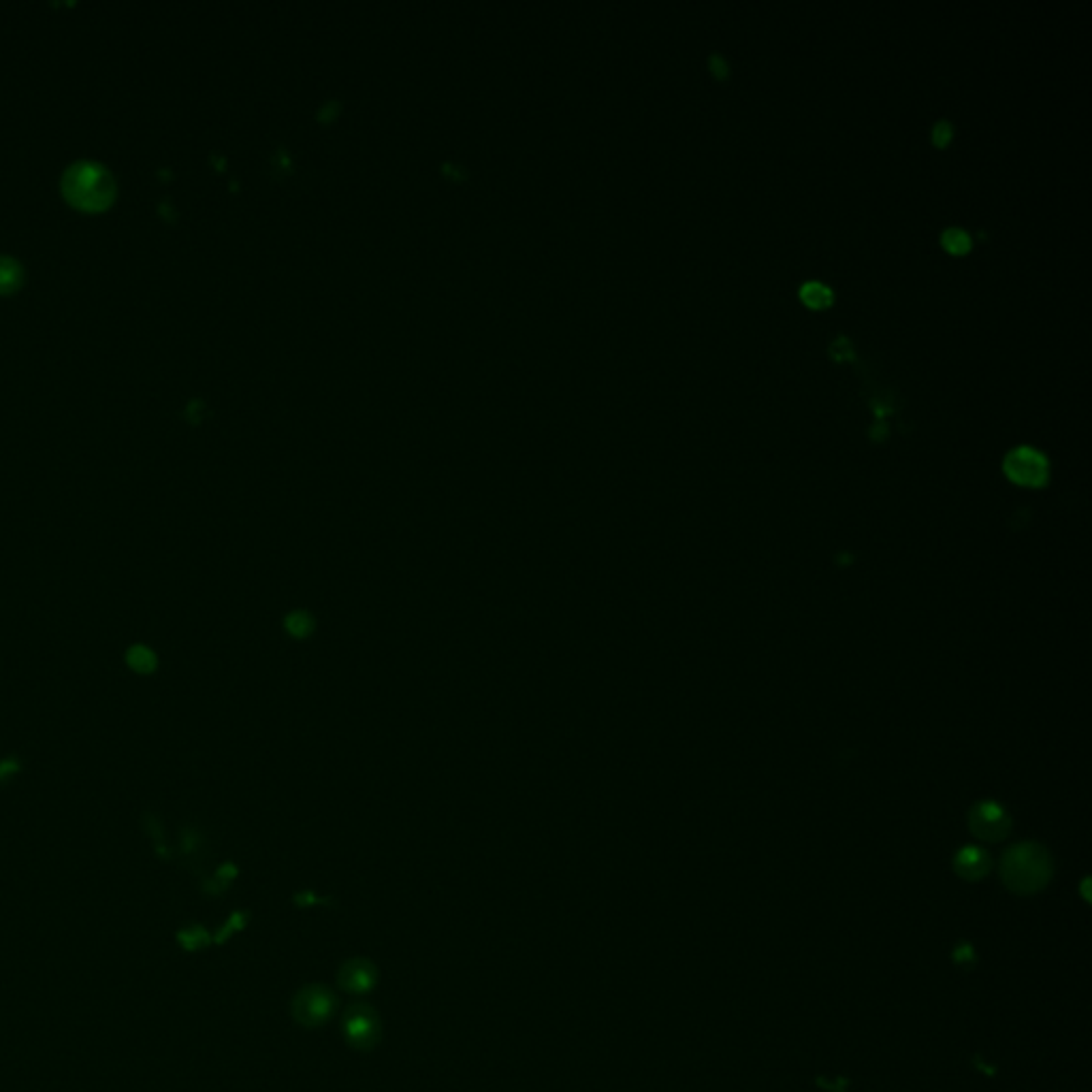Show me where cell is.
Segmentation results:
<instances>
[{"mask_svg": "<svg viewBox=\"0 0 1092 1092\" xmlns=\"http://www.w3.org/2000/svg\"><path fill=\"white\" fill-rule=\"evenodd\" d=\"M282 625L286 634L295 640H307L316 632V619L312 617V612L303 611V608H295V611L288 612L282 619Z\"/></svg>", "mask_w": 1092, "mask_h": 1092, "instance_id": "7", "label": "cell"}, {"mask_svg": "<svg viewBox=\"0 0 1092 1092\" xmlns=\"http://www.w3.org/2000/svg\"><path fill=\"white\" fill-rule=\"evenodd\" d=\"M953 866H956L960 877H964L969 881H977L986 875L988 869H990V858L979 848H964L960 849L956 860H953Z\"/></svg>", "mask_w": 1092, "mask_h": 1092, "instance_id": "5", "label": "cell"}, {"mask_svg": "<svg viewBox=\"0 0 1092 1092\" xmlns=\"http://www.w3.org/2000/svg\"><path fill=\"white\" fill-rule=\"evenodd\" d=\"M952 137H953L952 124H949V122H937L935 129H932V144H935L937 148H945V145L952 141Z\"/></svg>", "mask_w": 1092, "mask_h": 1092, "instance_id": "11", "label": "cell"}, {"mask_svg": "<svg viewBox=\"0 0 1092 1092\" xmlns=\"http://www.w3.org/2000/svg\"><path fill=\"white\" fill-rule=\"evenodd\" d=\"M708 69H711V73H713L715 77L719 79V81H723V79H727V75H730V69H727V62L723 60V58L719 56V54H713V56L708 58Z\"/></svg>", "mask_w": 1092, "mask_h": 1092, "instance_id": "13", "label": "cell"}, {"mask_svg": "<svg viewBox=\"0 0 1092 1092\" xmlns=\"http://www.w3.org/2000/svg\"><path fill=\"white\" fill-rule=\"evenodd\" d=\"M22 267L9 256H0V295H9L22 286Z\"/></svg>", "mask_w": 1092, "mask_h": 1092, "instance_id": "9", "label": "cell"}, {"mask_svg": "<svg viewBox=\"0 0 1092 1092\" xmlns=\"http://www.w3.org/2000/svg\"><path fill=\"white\" fill-rule=\"evenodd\" d=\"M941 244H943V248L949 252V255H956V256L967 255V252L973 248L971 235H969L967 231H963V228H956V227L945 228L943 235H941Z\"/></svg>", "mask_w": 1092, "mask_h": 1092, "instance_id": "10", "label": "cell"}, {"mask_svg": "<svg viewBox=\"0 0 1092 1092\" xmlns=\"http://www.w3.org/2000/svg\"><path fill=\"white\" fill-rule=\"evenodd\" d=\"M971 830L984 841H1000L1009 832V817L996 802H981L971 811Z\"/></svg>", "mask_w": 1092, "mask_h": 1092, "instance_id": "4", "label": "cell"}, {"mask_svg": "<svg viewBox=\"0 0 1092 1092\" xmlns=\"http://www.w3.org/2000/svg\"><path fill=\"white\" fill-rule=\"evenodd\" d=\"M62 192L73 207L84 212H102L116 199V181L112 173L97 162H77L62 177Z\"/></svg>", "mask_w": 1092, "mask_h": 1092, "instance_id": "1", "label": "cell"}, {"mask_svg": "<svg viewBox=\"0 0 1092 1092\" xmlns=\"http://www.w3.org/2000/svg\"><path fill=\"white\" fill-rule=\"evenodd\" d=\"M19 770V762L13 758L0 759V779H11Z\"/></svg>", "mask_w": 1092, "mask_h": 1092, "instance_id": "14", "label": "cell"}, {"mask_svg": "<svg viewBox=\"0 0 1092 1092\" xmlns=\"http://www.w3.org/2000/svg\"><path fill=\"white\" fill-rule=\"evenodd\" d=\"M124 662L126 666L130 668L137 675L150 676L158 670V655L154 648H150L148 644L134 643L126 648L124 653Z\"/></svg>", "mask_w": 1092, "mask_h": 1092, "instance_id": "6", "label": "cell"}, {"mask_svg": "<svg viewBox=\"0 0 1092 1092\" xmlns=\"http://www.w3.org/2000/svg\"><path fill=\"white\" fill-rule=\"evenodd\" d=\"M1000 870L1009 890L1018 894H1032L1050 881L1052 860L1043 848L1035 843H1022L1005 853Z\"/></svg>", "mask_w": 1092, "mask_h": 1092, "instance_id": "2", "label": "cell"}, {"mask_svg": "<svg viewBox=\"0 0 1092 1092\" xmlns=\"http://www.w3.org/2000/svg\"><path fill=\"white\" fill-rule=\"evenodd\" d=\"M801 299L811 310H826L834 303L832 291L822 282H806L801 288Z\"/></svg>", "mask_w": 1092, "mask_h": 1092, "instance_id": "8", "label": "cell"}, {"mask_svg": "<svg viewBox=\"0 0 1092 1092\" xmlns=\"http://www.w3.org/2000/svg\"><path fill=\"white\" fill-rule=\"evenodd\" d=\"M1005 474L1016 485L1043 486L1050 476V465L1039 450L1020 446L1005 457Z\"/></svg>", "mask_w": 1092, "mask_h": 1092, "instance_id": "3", "label": "cell"}, {"mask_svg": "<svg viewBox=\"0 0 1092 1092\" xmlns=\"http://www.w3.org/2000/svg\"><path fill=\"white\" fill-rule=\"evenodd\" d=\"M830 354H832L837 361H848V359H853V348L848 339L838 338L834 339L832 346H830Z\"/></svg>", "mask_w": 1092, "mask_h": 1092, "instance_id": "12", "label": "cell"}]
</instances>
